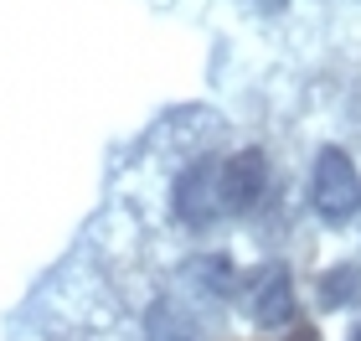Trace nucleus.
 I'll return each instance as SVG.
<instances>
[{
  "instance_id": "nucleus-8",
  "label": "nucleus",
  "mask_w": 361,
  "mask_h": 341,
  "mask_svg": "<svg viewBox=\"0 0 361 341\" xmlns=\"http://www.w3.org/2000/svg\"><path fill=\"white\" fill-rule=\"evenodd\" d=\"M289 341H320V336H315V331H310V326H300V331H294Z\"/></svg>"
},
{
  "instance_id": "nucleus-4",
  "label": "nucleus",
  "mask_w": 361,
  "mask_h": 341,
  "mask_svg": "<svg viewBox=\"0 0 361 341\" xmlns=\"http://www.w3.org/2000/svg\"><path fill=\"white\" fill-rule=\"evenodd\" d=\"M176 217L186 227H212L222 217V202H217V166L212 160H196L176 176Z\"/></svg>"
},
{
  "instance_id": "nucleus-6",
  "label": "nucleus",
  "mask_w": 361,
  "mask_h": 341,
  "mask_svg": "<svg viewBox=\"0 0 361 341\" xmlns=\"http://www.w3.org/2000/svg\"><path fill=\"white\" fill-rule=\"evenodd\" d=\"M145 336H150V341H202L196 326H191V316L180 311V305H171V300H155L150 305V316H145Z\"/></svg>"
},
{
  "instance_id": "nucleus-2",
  "label": "nucleus",
  "mask_w": 361,
  "mask_h": 341,
  "mask_svg": "<svg viewBox=\"0 0 361 341\" xmlns=\"http://www.w3.org/2000/svg\"><path fill=\"white\" fill-rule=\"evenodd\" d=\"M269 191V160L264 150H238L217 166V202L227 217H248Z\"/></svg>"
},
{
  "instance_id": "nucleus-9",
  "label": "nucleus",
  "mask_w": 361,
  "mask_h": 341,
  "mask_svg": "<svg viewBox=\"0 0 361 341\" xmlns=\"http://www.w3.org/2000/svg\"><path fill=\"white\" fill-rule=\"evenodd\" d=\"M258 6H264V11H279V6H284V0H258Z\"/></svg>"
},
{
  "instance_id": "nucleus-1",
  "label": "nucleus",
  "mask_w": 361,
  "mask_h": 341,
  "mask_svg": "<svg viewBox=\"0 0 361 341\" xmlns=\"http://www.w3.org/2000/svg\"><path fill=\"white\" fill-rule=\"evenodd\" d=\"M310 207L325 217V222H351L361 213V171L346 150L325 145L315 155V176H310Z\"/></svg>"
},
{
  "instance_id": "nucleus-3",
  "label": "nucleus",
  "mask_w": 361,
  "mask_h": 341,
  "mask_svg": "<svg viewBox=\"0 0 361 341\" xmlns=\"http://www.w3.org/2000/svg\"><path fill=\"white\" fill-rule=\"evenodd\" d=\"M243 311L258 326H289L294 321V280L284 264H258L243 280Z\"/></svg>"
},
{
  "instance_id": "nucleus-7",
  "label": "nucleus",
  "mask_w": 361,
  "mask_h": 341,
  "mask_svg": "<svg viewBox=\"0 0 361 341\" xmlns=\"http://www.w3.org/2000/svg\"><path fill=\"white\" fill-rule=\"evenodd\" d=\"M361 295V269L356 264H336L331 274L320 280V300L331 305V311H341V305H351Z\"/></svg>"
},
{
  "instance_id": "nucleus-5",
  "label": "nucleus",
  "mask_w": 361,
  "mask_h": 341,
  "mask_svg": "<svg viewBox=\"0 0 361 341\" xmlns=\"http://www.w3.org/2000/svg\"><path fill=\"white\" fill-rule=\"evenodd\" d=\"M186 280L202 289V295H212V300H227L233 295V285H238V269H233V258L227 253H196V258H186Z\"/></svg>"
},
{
  "instance_id": "nucleus-10",
  "label": "nucleus",
  "mask_w": 361,
  "mask_h": 341,
  "mask_svg": "<svg viewBox=\"0 0 361 341\" xmlns=\"http://www.w3.org/2000/svg\"><path fill=\"white\" fill-rule=\"evenodd\" d=\"M351 341H361V326H356V331H351Z\"/></svg>"
}]
</instances>
